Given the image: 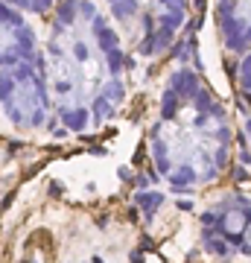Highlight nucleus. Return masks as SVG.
Here are the masks:
<instances>
[{
    "label": "nucleus",
    "instance_id": "nucleus-3",
    "mask_svg": "<svg viewBox=\"0 0 251 263\" xmlns=\"http://www.w3.org/2000/svg\"><path fill=\"white\" fill-rule=\"evenodd\" d=\"M0 114L21 132L44 129L53 105L44 47L27 12L0 0Z\"/></svg>",
    "mask_w": 251,
    "mask_h": 263
},
{
    "label": "nucleus",
    "instance_id": "nucleus-8",
    "mask_svg": "<svg viewBox=\"0 0 251 263\" xmlns=\"http://www.w3.org/2000/svg\"><path fill=\"white\" fill-rule=\"evenodd\" d=\"M3 3H9L15 9L27 12V15H50V12L56 9L59 0H3Z\"/></svg>",
    "mask_w": 251,
    "mask_h": 263
},
{
    "label": "nucleus",
    "instance_id": "nucleus-7",
    "mask_svg": "<svg viewBox=\"0 0 251 263\" xmlns=\"http://www.w3.org/2000/svg\"><path fill=\"white\" fill-rule=\"evenodd\" d=\"M237 88H240L242 100L251 105V47L242 53L240 67H237Z\"/></svg>",
    "mask_w": 251,
    "mask_h": 263
},
{
    "label": "nucleus",
    "instance_id": "nucleus-6",
    "mask_svg": "<svg viewBox=\"0 0 251 263\" xmlns=\"http://www.w3.org/2000/svg\"><path fill=\"white\" fill-rule=\"evenodd\" d=\"M214 12L222 47L242 56L251 47V0H214Z\"/></svg>",
    "mask_w": 251,
    "mask_h": 263
},
{
    "label": "nucleus",
    "instance_id": "nucleus-2",
    "mask_svg": "<svg viewBox=\"0 0 251 263\" xmlns=\"http://www.w3.org/2000/svg\"><path fill=\"white\" fill-rule=\"evenodd\" d=\"M234 126L196 67H176L164 79L155 120L149 129V158L172 193H196L222 179L231 164Z\"/></svg>",
    "mask_w": 251,
    "mask_h": 263
},
{
    "label": "nucleus",
    "instance_id": "nucleus-5",
    "mask_svg": "<svg viewBox=\"0 0 251 263\" xmlns=\"http://www.w3.org/2000/svg\"><path fill=\"white\" fill-rule=\"evenodd\" d=\"M202 252L219 260L251 257V199L245 193H225L199 216Z\"/></svg>",
    "mask_w": 251,
    "mask_h": 263
},
{
    "label": "nucleus",
    "instance_id": "nucleus-4",
    "mask_svg": "<svg viewBox=\"0 0 251 263\" xmlns=\"http://www.w3.org/2000/svg\"><path fill=\"white\" fill-rule=\"evenodd\" d=\"M105 12L129 53L158 59L190 21V0H105Z\"/></svg>",
    "mask_w": 251,
    "mask_h": 263
},
{
    "label": "nucleus",
    "instance_id": "nucleus-1",
    "mask_svg": "<svg viewBox=\"0 0 251 263\" xmlns=\"http://www.w3.org/2000/svg\"><path fill=\"white\" fill-rule=\"evenodd\" d=\"M53 117L70 135L103 129L129 94L131 53L93 0H62L44 44Z\"/></svg>",
    "mask_w": 251,
    "mask_h": 263
}]
</instances>
